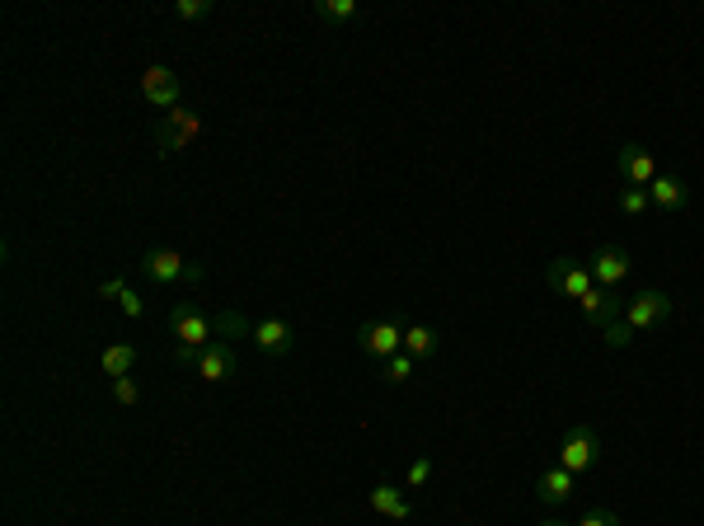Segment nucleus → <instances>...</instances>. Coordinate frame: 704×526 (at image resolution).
<instances>
[{
    "instance_id": "nucleus-3",
    "label": "nucleus",
    "mask_w": 704,
    "mask_h": 526,
    "mask_svg": "<svg viewBox=\"0 0 704 526\" xmlns=\"http://www.w3.org/2000/svg\"><path fill=\"white\" fill-rule=\"evenodd\" d=\"M169 329H174V339H179V348H207V343H216V320L212 315H202L198 306H179L169 310Z\"/></svg>"
},
{
    "instance_id": "nucleus-27",
    "label": "nucleus",
    "mask_w": 704,
    "mask_h": 526,
    "mask_svg": "<svg viewBox=\"0 0 704 526\" xmlns=\"http://www.w3.org/2000/svg\"><path fill=\"white\" fill-rule=\"evenodd\" d=\"M118 301H123V315H127V320H141V296L132 292V287H127V292L118 296Z\"/></svg>"
},
{
    "instance_id": "nucleus-7",
    "label": "nucleus",
    "mask_w": 704,
    "mask_h": 526,
    "mask_svg": "<svg viewBox=\"0 0 704 526\" xmlns=\"http://www.w3.org/2000/svg\"><path fill=\"white\" fill-rule=\"evenodd\" d=\"M357 343H362V353L367 357L385 362V357L404 353V329H399L395 320H367V325L357 329Z\"/></svg>"
},
{
    "instance_id": "nucleus-5",
    "label": "nucleus",
    "mask_w": 704,
    "mask_h": 526,
    "mask_svg": "<svg viewBox=\"0 0 704 526\" xmlns=\"http://www.w3.org/2000/svg\"><path fill=\"white\" fill-rule=\"evenodd\" d=\"M545 282H550L554 292L573 296V301H582V296L597 287V282H592V268H587V263H578V259H568V254H559V259L545 268Z\"/></svg>"
},
{
    "instance_id": "nucleus-18",
    "label": "nucleus",
    "mask_w": 704,
    "mask_h": 526,
    "mask_svg": "<svg viewBox=\"0 0 704 526\" xmlns=\"http://www.w3.org/2000/svg\"><path fill=\"white\" fill-rule=\"evenodd\" d=\"M132 362H137V348H132V343H113V348H104V376L108 381L132 376Z\"/></svg>"
},
{
    "instance_id": "nucleus-24",
    "label": "nucleus",
    "mask_w": 704,
    "mask_h": 526,
    "mask_svg": "<svg viewBox=\"0 0 704 526\" xmlns=\"http://www.w3.org/2000/svg\"><path fill=\"white\" fill-rule=\"evenodd\" d=\"M113 400H118V404H141L137 381H132V376H118V381H113Z\"/></svg>"
},
{
    "instance_id": "nucleus-20",
    "label": "nucleus",
    "mask_w": 704,
    "mask_h": 526,
    "mask_svg": "<svg viewBox=\"0 0 704 526\" xmlns=\"http://www.w3.org/2000/svg\"><path fill=\"white\" fill-rule=\"evenodd\" d=\"M409 376H414V357H409V353L385 357V381H390V386H404Z\"/></svg>"
},
{
    "instance_id": "nucleus-22",
    "label": "nucleus",
    "mask_w": 704,
    "mask_h": 526,
    "mask_svg": "<svg viewBox=\"0 0 704 526\" xmlns=\"http://www.w3.org/2000/svg\"><path fill=\"white\" fill-rule=\"evenodd\" d=\"M648 207H653V202H648L643 188H625V193H620V212H625V217H643Z\"/></svg>"
},
{
    "instance_id": "nucleus-30",
    "label": "nucleus",
    "mask_w": 704,
    "mask_h": 526,
    "mask_svg": "<svg viewBox=\"0 0 704 526\" xmlns=\"http://www.w3.org/2000/svg\"><path fill=\"white\" fill-rule=\"evenodd\" d=\"M174 362H179V367H193V362H198V348H179V343H174Z\"/></svg>"
},
{
    "instance_id": "nucleus-16",
    "label": "nucleus",
    "mask_w": 704,
    "mask_h": 526,
    "mask_svg": "<svg viewBox=\"0 0 704 526\" xmlns=\"http://www.w3.org/2000/svg\"><path fill=\"white\" fill-rule=\"evenodd\" d=\"M648 202L658 207V212H681L690 202V188L676 179V174H658L653 184H648Z\"/></svg>"
},
{
    "instance_id": "nucleus-29",
    "label": "nucleus",
    "mask_w": 704,
    "mask_h": 526,
    "mask_svg": "<svg viewBox=\"0 0 704 526\" xmlns=\"http://www.w3.org/2000/svg\"><path fill=\"white\" fill-rule=\"evenodd\" d=\"M127 292V282L123 278H108V282H99V296H123Z\"/></svg>"
},
{
    "instance_id": "nucleus-31",
    "label": "nucleus",
    "mask_w": 704,
    "mask_h": 526,
    "mask_svg": "<svg viewBox=\"0 0 704 526\" xmlns=\"http://www.w3.org/2000/svg\"><path fill=\"white\" fill-rule=\"evenodd\" d=\"M540 526H564V522H540Z\"/></svg>"
},
{
    "instance_id": "nucleus-26",
    "label": "nucleus",
    "mask_w": 704,
    "mask_h": 526,
    "mask_svg": "<svg viewBox=\"0 0 704 526\" xmlns=\"http://www.w3.org/2000/svg\"><path fill=\"white\" fill-rule=\"evenodd\" d=\"M629 339H634V329H629L625 320H620V325H611V329H606V343H611V348H625Z\"/></svg>"
},
{
    "instance_id": "nucleus-4",
    "label": "nucleus",
    "mask_w": 704,
    "mask_h": 526,
    "mask_svg": "<svg viewBox=\"0 0 704 526\" xmlns=\"http://www.w3.org/2000/svg\"><path fill=\"white\" fill-rule=\"evenodd\" d=\"M141 99L151 104V109H179V99H184V80L174 66H146L141 71Z\"/></svg>"
},
{
    "instance_id": "nucleus-19",
    "label": "nucleus",
    "mask_w": 704,
    "mask_h": 526,
    "mask_svg": "<svg viewBox=\"0 0 704 526\" xmlns=\"http://www.w3.org/2000/svg\"><path fill=\"white\" fill-rule=\"evenodd\" d=\"M352 15H357L352 0H315V19H320V24H348Z\"/></svg>"
},
{
    "instance_id": "nucleus-1",
    "label": "nucleus",
    "mask_w": 704,
    "mask_h": 526,
    "mask_svg": "<svg viewBox=\"0 0 704 526\" xmlns=\"http://www.w3.org/2000/svg\"><path fill=\"white\" fill-rule=\"evenodd\" d=\"M151 137H155V151L160 155H179L202 137V123H198V113L174 109V113H160V118H155Z\"/></svg>"
},
{
    "instance_id": "nucleus-2",
    "label": "nucleus",
    "mask_w": 704,
    "mask_h": 526,
    "mask_svg": "<svg viewBox=\"0 0 704 526\" xmlns=\"http://www.w3.org/2000/svg\"><path fill=\"white\" fill-rule=\"evenodd\" d=\"M141 278H151L155 287H169V282H202V268L188 263L179 249H146V254H141Z\"/></svg>"
},
{
    "instance_id": "nucleus-11",
    "label": "nucleus",
    "mask_w": 704,
    "mask_h": 526,
    "mask_svg": "<svg viewBox=\"0 0 704 526\" xmlns=\"http://www.w3.org/2000/svg\"><path fill=\"white\" fill-rule=\"evenodd\" d=\"M578 306H582V320H587V325H597V329H611V325L625 320V301H620L615 292H606V287H592Z\"/></svg>"
},
{
    "instance_id": "nucleus-15",
    "label": "nucleus",
    "mask_w": 704,
    "mask_h": 526,
    "mask_svg": "<svg viewBox=\"0 0 704 526\" xmlns=\"http://www.w3.org/2000/svg\"><path fill=\"white\" fill-rule=\"evenodd\" d=\"M536 498L545 503V508H559V503H568V498H573V470H564V465H550V470L536 480Z\"/></svg>"
},
{
    "instance_id": "nucleus-10",
    "label": "nucleus",
    "mask_w": 704,
    "mask_h": 526,
    "mask_svg": "<svg viewBox=\"0 0 704 526\" xmlns=\"http://www.w3.org/2000/svg\"><path fill=\"white\" fill-rule=\"evenodd\" d=\"M193 372H198L202 381L221 386V381H230V376L240 372V357H235L230 343H207V348L198 353V362H193Z\"/></svg>"
},
{
    "instance_id": "nucleus-6",
    "label": "nucleus",
    "mask_w": 704,
    "mask_h": 526,
    "mask_svg": "<svg viewBox=\"0 0 704 526\" xmlns=\"http://www.w3.org/2000/svg\"><path fill=\"white\" fill-rule=\"evenodd\" d=\"M597 456H601V442H597V433H592L587 423L568 428L564 447H559V465H564V470L582 475V470H592V465H597Z\"/></svg>"
},
{
    "instance_id": "nucleus-12",
    "label": "nucleus",
    "mask_w": 704,
    "mask_h": 526,
    "mask_svg": "<svg viewBox=\"0 0 704 526\" xmlns=\"http://www.w3.org/2000/svg\"><path fill=\"white\" fill-rule=\"evenodd\" d=\"M629 268H634V263H629V254L620 245H606L592 254V282L606 287V292H615V287L629 278Z\"/></svg>"
},
{
    "instance_id": "nucleus-13",
    "label": "nucleus",
    "mask_w": 704,
    "mask_h": 526,
    "mask_svg": "<svg viewBox=\"0 0 704 526\" xmlns=\"http://www.w3.org/2000/svg\"><path fill=\"white\" fill-rule=\"evenodd\" d=\"M249 339H254V348H259L263 357H287L291 343H296V334H291L287 320H259Z\"/></svg>"
},
{
    "instance_id": "nucleus-21",
    "label": "nucleus",
    "mask_w": 704,
    "mask_h": 526,
    "mask_svg": "<svg viewBox=\"0 0 704 526\" xmlns=\"http://www.w3.org/2000/svg\"><path fill=\"white\" fill-rule=\"evenodd\" d=\"M212 320H216V334H230V339H240V334H254V325H249L245 315H230V310H226V315H212Z\"/></svg>"
},
{
    "instance_id": "nucleus-14",
    "label": "nucleus",
    "mask_w": 704,
    "mask_h": 526,
    "mask_svg": "<svg viewBox=\"0 0 704 526\" xmlns=\"http://www.w3.org/2000/svg\"><path fill=\"white\" fill-rule=\"evenodd\" d=\"M367 508H371V512H381V517H390V522H409V517H414L409 498L399 494V489H395L390 480H381L376 489H371V494H367Z\"/></svg>"
},
{
    "instance_id": "nucleus-23",
    "label": "nucleus",
    "mask_w": 704,
    "mask_h": 526,
    "mask_svg": "<svg viewBox=\"0 0 704 526\" xmlns=\"http://www.w3.org/2000/svg\"><path fill=\"white\" fill-rule=\"evenodd\" d=\"M207 15H212V0H179V5H174V19H184V24L207 19Z\"/></svg>"
},
{
    "instance_id": "nucleus-28",
    "label": "nucleus",
    "mask_w": 704,
    "mask_h": 526,
    "mask_svg": "<svg viewBox=\"0 0 704 526\" xmlns=\"http://www.w3.org/2000/svg\"><path fill=\"white\" fill-rule=\"evenodd\" d=\"M428 475H432V461H428V456H418V461L409 465V484H423Z\"/></svg>"
},
{
    "instance_id": "nucleus-25",
    "label": "nucleus",
    "mask_w": 704,
    "mask_h": 526,
    "mask_svg": "<svg viewBox=\"0 0 704 526\" xmlns=\"http://www.w3.org/2000/svg\"><path fill=\"white\" fill-rule=\"evenodd\" d=\"M578 526H620V517H615L611 508H592V512H587V517H582Z\"/></svg>"
},
{
    "instance_id": "nucleus-9",
    "label": "nucleus",
    "mask_w": 704,
    "mask_h": 526,
    "mask_svg": "<svg viewBox=\"0 0 704 526\" xmlns=\"http://www.w3.org/2000/svg\"><path fill=\"white\" fill-rule=\"evenodd\" d=\"M615 165H620V174H625V188H643L658 179V160H653V151H643L639 141H625L620 146V155H615Z\"/></svg>"
},
{
    "instance_id": "nucleus-8",
    "label": "nucleus",
    "mask_w": 704,
    "mask_h": 526,
    "mask_svg": "<svg viewBox=\"0 0 704 526\" xmlns=\"http://www.w3.org/2000/svg\"><path fill=\"white\" fill-rule=\"evenodd\" d=\"M667 315H672V301H667V292H653V287H648V292H639L625 306V325L639 334V329H658Z\"/></svg>"
},
{
    "instance_id": "nucleus-17",
    "label": "nucleus",
    "mask_w": 704,
    "mask_h": 526,
    "mask_svg": "<svg viewBox=\"0 0 704 526\" xmlns=\"http://www.w3.org/2000/svg\"><path fill=\"white\" fill-rule=\"evenodd\" d=\"M404 353L414 357V362L437 357V334H432L428 325H409V329H404Z\"/></svg>"
}]
</instances>
